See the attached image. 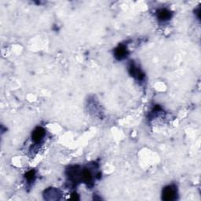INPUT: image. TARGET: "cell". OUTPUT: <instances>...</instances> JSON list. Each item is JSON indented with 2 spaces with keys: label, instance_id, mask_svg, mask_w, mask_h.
<instances>
[{
  "label": "cell",
  "instance_id": "obj_1",
  "mask_svg": "<svg viewBox=\"0 0 201 201\" xmlns=\"http://www.w3.org/2000/svg\"><path fill=\"white\" fill-rule=\"evenodd\" d=\"M176 191L174 187L168 186L163 191V199L164 200H172L175 197Z\"/></svg>",
  "mask_w": 201,
  "mask_h": 201
},
{
  "label": "cell",
  "instance_id": "obj_2",
  "mask_svg": "<svg viewBox=\"0 0 201 201\" xmlns=\"http://www.w3.org/2000/svg\"><path fill=\"white\" fill-rule=\"evenodd\" d=\"M45 135V131L42 127H38L32 133V140L35 142H39Z\"/></svg>",
  "mask_w": 201,
  "mask_h": 201
},
{
  "label": "cell",
  "instance_id": "obj_3",
  "mask_svg": "<svg viewBox=\"0 0 201 201\" xmlns=\"http://www.w3.org/2000/svg\"><path fill=\"white\" fill-rule=\"evenodd\" d=\"M126 54H127V50H126V49L124 46H120L116 49L115 56L116 58H118V59H123V58L126 56Z\"/></svg>",
  "mask_w": 201,
  "mask_h": 201
},
{
  "label": "cell",
  "instance_id": "obj_4",
  "mask_svg": "<svg viewBox=\"0 0 201 201\" xmlns=\"http://www.w3.org/2000/svg\"><path fill=\"white\" fill-rule=\"evenodd\" d=\"M158 18L159 19L162 20V21L168 20L171 18V13H170L168 10L163 9V10H160V11L158 12Z\"/></svg>",
  "mask_w": 201,
  "mask_h": 201
},
{
  "label": "cell",
  "instance_id": "obj_5",
  "mask_svg": "<svg viewBox=\"0 0 201 201\" xmlns=\"http://www.w3.org/2000/svg\"><path fill=\"white\" fill-rule=\"evenodd\" d=\"M81 178L85 182H86V183H89V182H91V180H92V176H91L90 172L88 171H83V172L82 173Z\"/></svg>",
  "mask_w": 201,
  "mask_h": 201
},
{
  "label": "cell",
  "instance_id": "obj_6",
  "mask_svg": "<svg viewBox=\"0 0 201 201\" xmlns=\"http://www.w3.org/2000/svg\"><path fill=\"white\" fill-rule=\"evenodd\" d=\"M34 176H35V173H34V171H29V172L26 174V178L30 182V181L33 178Z\"/></svg>",
  "mask_w": 201,
  "mask_h": 201
}]
</instances>
